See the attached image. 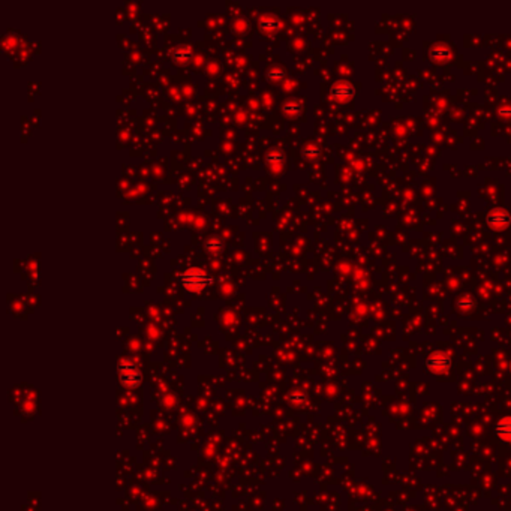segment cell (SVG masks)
Returning <instances> with one entry per match:
<instances>
[{"mask_svg":"<svg viewBox=\"0 0 511 511\" xmlns=\"http://www.w3.org/2000/svg\"><path fill=\"white\" fill-rule=\"evenodd\" d=\"M178 281L182 284L188 291H194L198 292L204 288H207L210 284H212V278H210L205 272L199 268H189L186 272H183L182 275L178 276Z\"/></svg>","mask_w":511,"mask_h":511,"instance_id":"1","label":"cell"},{"mask_svg":"<svg viewBox=\"0 0 511 511\" xmlns=\"http://www.w3.org/2000/svg\"><path fill=\"white\" fill-rule=\"evenodd\" d=\"M118 381L129 388H134L141 384V373L135 362L126 358L118 363Z\"/></svg>","mask_w":511,"mask_h":511,"instance_id":"2","label":"cell"},{"mask_svg":"<svg viewBox=\"0 0 511 511\" xmlns=\"http://www.w3.org/2000/svg\"><path fill=\"white\" fill-rule=\"evenodd\" d=\"M425 366L433 375H442L452 366V357L444 351H435L425 360Z\"/></svg>","mask_w":511,"mask_h":511,"instance_id":"3","label":"cell"},{"mask_svg":"<svg viewBox=\"0 0 511 511\" xmlns=\"http://www.w3.org/2000/svg\"><path fill=\"white\" fill-rule=\"evenodd\" d=\"M495 433L501 441L511 444V415L498 420V423L495 425Z\"/></svg>","mask_w":511,"mask_h":511,"instance_id":"4","label":"cell"},{"mask_svg":"<svg viewBox=\"0 0 511 511\" xmlns=\"http://www.w3.org/2000/svg\"><path fill=\"white\" fill-rule=\"evenodd\" d=\"M204 246H205V249L210 252V254H221V251H222V248H224V243H222V240L219 238V237H210L208 240H207V242L204 243Z\"/></svg>","mask_w":511,"mask_h":511,"instance_id":"5","label":"cell"},{"mask_svg":"<svg viewBox=\"0 0 511 511\" xmlns=\"http://www.w3.org/2000/svg\"><path fill=\"white\" fill-rule=\"evenodd\" d=\"M172 57H174V60H177V62H178V60H182V62H186V60L191 57V48L186 47V45H178V47L174 48Z\"/></svg>","mask_w":511,"mask_h":511,"instance_id":"6","label":"cell"},{"mask_svg":"<svg viewBox=\"0 0 511 511\" xmlns=\"http://www.w3.org/2000/svg\"><path fill=\"white\" fill-rule=\"evenodd\" d=\"M288 400L292 405H303L308 400V395L305 392H300V390H294L288 395Z\"/></svg>","mask_w":511,"mask_h":511,"instance_id":"7","label":"cell"},{"mask_svg":"<svg viewBox=\"0 0 511 511\" xmlns=\"http://www.w3.org/2000/svg\"><path fill=\"white\" fill-rule=\"evenodd\" d=\"M259 24H261L262 28L268 30V28H276V27L281 24V21H279L278 18H275L273 15H265V17L261 18Z\"/></svg>","mask_w":511,"mask_h":511,"instance_id":"8","label":"cell"},{"mask_svg":"<svg viewBox=\"0 0 511 511\" xmlns=\"http://www.w3.org/2000/svg\"><path fill=\"white\" fill-rule=\"evenodd\" d=\"M267 162H282L284 161V153L279 152V150H273V152H270L265 158Z\"/></svg>","mask_w":511,"mask_h":511,"instance_id":"9","label":"cell"},{"mask_svg":"<svg viewBox=\"0 0 511 511\" xmlns=\"http://www.w3.org/2000/svg\"><path fill=\"white\" fill-rule=\"evenodd\" d=\"M282 77H284V72L281 69H270L267 72V78H270V80H279Z\"/></svg>","mask_w":511,"mask_h":511,"instance_id":"10","label":"cell"},{"mask_svg":"<svg viewBox=\"0 0 511 511\" xmlns=\"http://www.w3.org/2000/svg\"><path fill=\"white\" fill-rule=\"evenodd\" d=\"M510 372H511V363H510Z\"/></svg>","mask_w":511,"mask_h":511,"instance_id":"11","label":"cell"}]
</instances>
